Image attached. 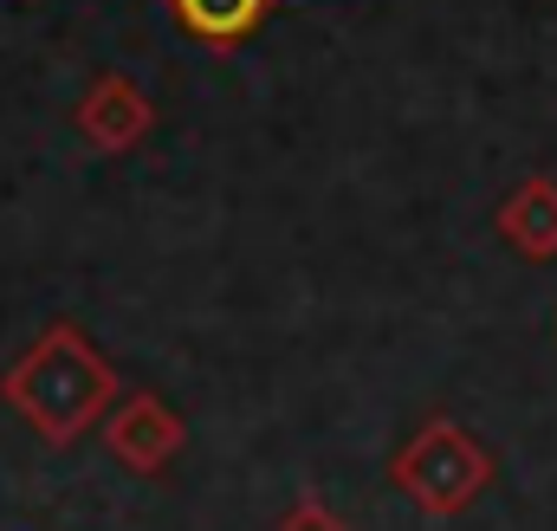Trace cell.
Listing matches in <instances>:
<instances>
[{"instance_id": "cell-1", "label": "cell", "mask_w": 557, "mask_h": 531, "mask_svg": "<svg viewBox=\"0 0 557 531\" xmlns=\"http://www.w3.org/2000/svg\"><path fill=\"white\" fill-rule=\"evenodd\" d=\"M124 396L111 357L78 331V324H46L0 376V402L46 441V447H72L85 441L111 402Z\"/></svg>"}, {"instance_id": "cell-2", "label": "cell", "mask_w": 557, "mask_h": 531, "mask_svg": "<svg viewBox=\"0 0 557 531\" xmlns=\"http://www.w3.org/2000/svg\"><path fill=\"white\" fill-rule=\"evenodd\" d=\"M389 486L416 513H428V519H460L493 486V454H486V441L473 428L434 415V421H421L416 434H409V447L389 460Z\"/></svg>"}, {"instance_id": "cell-3", "label": "cell", "mask_w": 557, "mask_h": 531, "mask_svg": "<svg viewBox=\"0 0 557 531\" xmlns=\"http://www.w3.org/2000/svg\"><path fill=\"white\" fill-rule=\"evenodd\" d=\"M98 428H104L111 460H117V467H131V473H143V480L169 473V467H175V454H182V441H188L182 415L156 396V390H131V396H117V402H111V415H104Z\"/></svg>"}, {"instance_id": "cell-4", "label": "cell", "mask_w": 557, "mask_h": 531, "mask_svg": "<svg viewBox=\"0 0 557 531\" xmlns=\"http://www.w3.org/2000/svg\"><path fill=\"white\" fill-rule=\"evenodd\" d=\"M149 131H156V104L143 98L137 78H124V72H98L91 91L78 98V136H85L98 156H131Z\"/></svg>"}, {"instance_id": "cell-5", "label": "cell", "mask_w": 557, "mask_h": 531, "mask_svg": "<svg viewBox=\"0 0 557 531\" xmlns=\"http://www.w3.org/2000/svg\"><path fill=\"white\" fill-rule=\"evenodd\" d=\"M499 240L525 260H557V175H525L499 201Z\"/></svg>"}, {"instance_id": "cell-6", "label": "cell", "mask_w": 557, "mask_h": 531, "mask_svg": "<svg viewBox=\"0 0 557 531\" xmlns=\"http://www.w3.org/2000/svg\"><path fill=\"white\" fill-rule=\"evenodd\" d=\"M162 7H169V20H175L188 39H201V46H214V52L247 46V39L267 26V13H273V0H162Z\"/></svg>"}, {"instance_id": "cell-7", "label": "cell", "mask_w": 557, "mask_h": 531, "mask_svg": "<svg viewBox=\"0 0 557 531\" xmlns=\"http://www.w3.org/2000/svg\"><path fill=\"white\" fill-rule=\"evenodd\" d=\"M278 531H350V526H344V519H337L324 499H298V506L278 519Z\"/></svg>"}]
</instances>
